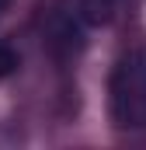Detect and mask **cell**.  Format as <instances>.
I'll return each mask as SVG.
<instances>
[{
    "mask_svg": "<svg viewBox=\"0 0 146 150\" xmlns=\"http://www.w3.org/2000/svg\"><path fill=\"white\" fill-rule=\"evenodd\" d=\"M18 67H21L18 52H14V49H11L7 42H0V80H4V77H11L14 70H18Z\"/></svg>",
    "mask_w": 146,
    "mask_h": 150,
    "instance_id": "cell-3",
    "label": "cell"
},
{
    "mask_svg": "<svg viewBox=\"0 0 146 150\" xmlns=\"http://www.w3.org/2000/svg\"><path fill=\"white\" fill-rule=\"evenodd\" d=\"M118 4H122V0H80V14H84L87 21H94V25H105V21L115 18Z\"/></svg>",
    "mask_w": 146,
    "mask_h": 150,
    "instance_id": "cell-2",
    "label": "cell"
},
{
    "mask_svg": "<svg viewBox=\"0 0 146 150\" xmlns=\"http://www.w3.org/2000/svg\"><path fill=\"white\" fill-rule=\"evenodd\" d=\"M108 112L118 129H146V49H129L108 80Z\"/></svg>",
    "mask_w": 146,
    "mask_h": 150,
    "instance_id": "cell-1",
    "label": "cell"
},
{
    "mask_svg": "<svg viewBox=\"0 0 146 150\" xmlns=\"http://www.w3.org/2000/svg\"><path fill=\"white\" fill-rule=\"evenodd\" d=\"M7 4H11V0H0V18H4V11H7Z\"/></svg>",
    "mask_w": 146,
    "mask_h": 150,
    "instance_id": "cell-4",
    "label": "cell"
}]
</instances>
